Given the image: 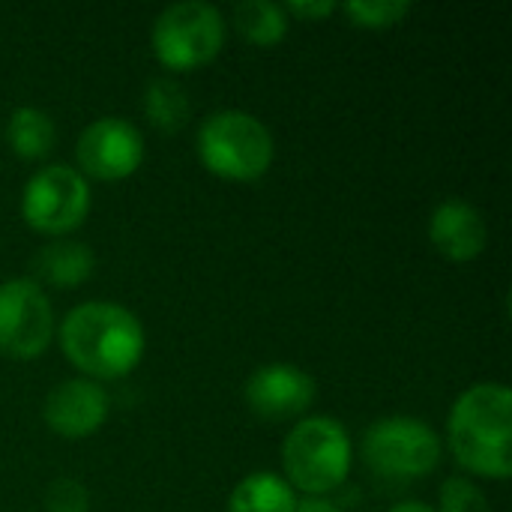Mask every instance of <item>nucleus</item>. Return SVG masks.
<instances>
[{
    "mask_svg": "<svg viewBox=\"0 0 512 512\" xmlns=\"http://www.w3.org/2000/svg\"><path fill=\"white\" fill-rule=\"evenodd\" d=\"M54 120L48 111L42 108H33V105H21L9 114V123H6V141L9 147L24 156V159H39L45 156L51 147H54Z\"/></svg>",
    "mask_w": 512,
    "mask_h": 512,
    "instance_id": "2eb2a0df",
    "label": "nucleus"
},
{
    "mask_svg": "<svg viewBox=\"0 0 512 512\" xmlns=\"http://www.w3.org/2000/svg\"><path fill=\"white\" fill-rule=\"evenodd\" d=\"M93 252L90 246L78 243V240H54L48 243L36 261L33 270L48 282V285H60V288H75L81 285L90 273H93Z\"/></svg>",
    "mask_w": 512,
    "mask_h": 512,
    "instance_id": "ddd939ff",
    "label": "nucleus"
},
{
    "mask_svg": "<svg viewBox=\"0 0 512 512\" xmlns=\"http://www.w3.org/2000/svg\"><path fill=\"white\" fill-rule=\"evenodd\" d=\"M285 12H294L297 18H324L330 12H336V3L333 0H315V3H303V0H294L285 6Z\"/></svg>",
    "mask_w": 512,
    "mask_h": 512,
    "instance_id": "412c9836",
    "label": "nucleus"
},
{
    "mask_svg": "<svg viewBox=\"0 0 512 512\" xmlns=\"http://www.w3.org/2000/svg\"><path fill=\"white\" fill-rule=\"evenodd\" d=\"M411 12L408 0H351L345 15L360 27H393Z\"/></svg>",
    "mask_w": 512,
    "mask_h": 512,
    "instance_id": "a211bd4d",
    "label": "nucleus"
},
{
    "mask_svg": "<svg viewBox=\"0 0 512 512\" xmlns=\"http://www.w3.org/2000/svg\"><path fill=\"white\" fill-rule=\"evenodd\" d=\"M45 510L48 512H87L90 510V495L87 489L72 480V477H60L48 486L45 492Z\"/></svg>",
    "mask_w": 512,
    "mask_h": 512,
    "instance_id": "aec40b11",
    "label": "nucleus"
},
{
    "mask_svg": "<svg viewBox=\"0 0 512 512\" xmlns=\"http://www.w3.org/2000/svg\"><path fill=\"white\" fill-rule=\"evenodd\" d=\"M234 24L249 42L276 45L288 30V12L273 0H243L234 9Z\"/></svg>",
    "mask_w": 512,
    "mask_h": 512,
    "instance_id": "f3484780",
    "label": "nucleus"
},
{
    "mask_svg": "<svg viewBox=\"0 0 512 512\" xmlns=\"http://www.w3.org/2000/svg\"><path fill=\"white\" fill-rule=\"evenodd\" d=\"M294 512H342L333 501L327 498H306V501H297Z\"/></svg>",
    "mask_w": 512,
    "mask_h": 512,
    "instance_id": "4be33fe9",
    "label": "nucleus"
},
{
    "mask_svg": "<svg viewBox=\"0 0 512 512\" xmlns=\"http://www.w3.org/2000/svg\"><path fill=\"white\" fill-rule=\"evenodd\" d=\"M45 423L60 438H87L108 417V396L87 378H69L57 384L45 399Z\"/></svg>",
    "mask_w": 512,
    "mask_h": 512,
    "instance_id": "9b49d317",
    "label": "nucleus"
},
{
    "mask_svg": "<svg viewBox=\"0 0 512 512\" xmlns=\"http://www.w3.org/2000/svg\"><path fill=\"white\" fill-rule=\"evenodd\" d=\"M441 512H492L486 495L465 477H450L441 486Z\"/></svg>",
    "mask_w": 512,
    "mask_h": 512,
    "instance_id": "6ab92c4d",
    "label": "nucleus"
},
{
    "mask_svg": "<svg viewBox=\"0 0 512 512\" xmlns=\"http://www.w3.org/2000/svg\"><path fill=\"white\" fill-rule=\"evenodd\" d=\"M390 512H438L432 510L429 504H423V501H402V504H396Z\"/></svg>",
    "mask_w": 512,
    "mask_h": 512,
    "instance_id": "5701e85b",
    "label": "nucleus"
},
{
    "mask_svg": "<svg viewBox=\"0 0 512 512\" xmlns=\"http://www.w3.org/2000/svg\"><path fill=\"white\" fill-rule=\"evenodd\" d=\"M60 345L75 369L93 378H120L144 357V327L126 306L90 300L63 318Z\"/></svg>",
    "mask_w": 512,
    "mask_h": 512,
    "instance_id": "f257e3e1",
    "label": "nucleus"
},
{
    "mask_svg": "<svg viewBox=\"0 0 512 512\" xmlns=\"http://www.w3.org/2000/svg\"><path fill=\"white\" fill-rule=\"evenodd\" d=\"M282 462L288 486L324 498L339 489L351 471V441L339 420L333 417H306L285 438Z\"/></svg>",
    "mask_w": 512,
    "mask_h": 512,
    "instance_id": "7ed1b4c3",
    "label": "nucleus"
},
{
    "mask_svg": "<svg viewBox=\"0 0 512 512\" xmlns=\"http://www.w3.org/2000/svg\"><path fill=\"white\" fill-rule=\"evenodd\" d=\"M297 498L288 480L270 471L249 474L231 495L228 512H294Z\"/></svg>",
    "mask_w": 512,
    "mask_h": 512,
    "instance_id": "4468645a",
    "label": "nucleus"
},
{
    "mask_svg": "<svg viewBox=\"0 0 512 512\" xmlns=\"http://www.w3.org/2000/svg\"><path fill=\"white\" fill-rule=\"evenodd\" d=\"M90 210V186L81 171L69 165L39 168L21 195L24 222L42 234H66L84 222Z\"/></svg>",
    "mask_w": 512,
    "mask_h": 512,
    "instance_id": "0eeeda50",
    "label": "nucleus"
},
{
    "mask_svg": "<svg viewBox=\"0 0 512 512\" xmlns=\"http://www.w3.org/2000/svg\"><path fill=\"white\" fill-rule=\"evenodd\" d=\"M75 156L90 177L120 180L138 171L144 159V138L123 117H99L81 132Z\"/></svg>",
    "mask_w": 512,
    "mask_h": 512,
    "instance_id": "1a4fd4ad",
    "label": "nucleus"
},
{
    "mask_svg": "<svg viewBox=\"0 0 512 512\" xmlns=\"http://www.w3.org/2000/svg\"><path fill=\"white\" fill-rule=\"evenodd\" d=\"M450 450L474 474H512V396L504 384H474L450 411Z\"/></svg>",
    "mask_w": 512,
    "mask_h": 512,
    "instance_id": "f03ea898",
    "label": "nucleus"
},
{
    "mask_svg": "<svg viewBox=\"0 0 512 512\" xmlns=\"http://www.w3.org/2000/svg\"><path fill=\"white\" fill-rule=\"evenodd\" d=\"M198 156L225 180H255L273 162V135L258 117L225 108L201 123Z\"/></svg>",
    "mask_w": 512,
    "mask_h": 512,
    "instance_id": "20e7f679",
    "label": "nucleus"
},
{
    "mask_svg": "<svg viewBox=\"0 0 512 512\" xmlns=\"http://www.w3.org/2000/svg\"><path fill=\"white\" fill-rule=\"evenodd\" d=\"M243 393L258 417L288 420L300 417L315 402V378L291 363H270L249 375Z\"/></svg>",
    "mask_w": 512,
    "mask_h": 512,
    "instance_id": "9d476101",
    "label": "nucleus"
},
{
    "mask_svg": "<svg viewBox=\"0 0 512 512\" xmlns=\"http://www.w3.org/2000/svg\"><path fill=\"white\" fill-rule=\"evenodd\" d=\"M429 240L450 261H474L486 249L489 228H486L483 213L474 204L462 198H450L432 210Z\"/></svg>",
    "mask_w": 512,
    "mask_h": 512,
    "instance_id": "f8f14e48",
    "label": "nucleus"
},
{
    "mask_svg": "<svg viewBox=\"0 0 512 512\" xmlns=\"http://www.w3.org/2000/svg\"><path fill=\"white\" fill-rule=\"evenodd\" d=\"M54 336L51 303L33 279L0 282V351L15 360L39 357Z\"/></svg>",
    "mask_w": 512,
    "mask_h": 512,
    "instance_id": "6e6552de",
    "label": "nucleus"
},
{
    "mask_svg": "<svg viewBox=\"0 0 512 512\" xmlns=\"http://www.w3.org/2000/svg\"><path fill=\"white\" fill-rule=\"evenodd\" d=\"M189 96L186 87L174 78H153L144 90V114L153 126L174 132L189 120Z\"/></svg>",
    "mask_w": 512,
    "mask_h": 512,
    "instance_id": "dca6fc26",
    "label": "nucleus"
},
{
    "mask_svg": "<svg viewBox=\"0 0 512 512\" xmlns=\"http://www.w3.org/2000/svg\"><path fill=\"white\" fill-rule=\"evenodd\" d=\"M366 465L387 480H417L438 468L441 441L435 429L417 417H384L363 438Z\"/></svg>",
    "mask_w": 512,
    "mask_h": 512,
    "instance_id": "39448f33",
    "label": "nucleus"
},
{
    "mask_svg": "<svg viewBox=\"0 0 512 512\" xmlns=\"http://www.w3.org/2000/svg\"><path fill=\"white\" fill-rule=\"evenodd\" d=\"M225 21L213 3L180 0L159 12L153 24V51L168 69H192L219 54Z\"/></svg>",
    "mask_w": 512,
    "mask_h": 512,
    "instance_id": "423d86ee",
    "label": "nucleus"
}]
</instances>
